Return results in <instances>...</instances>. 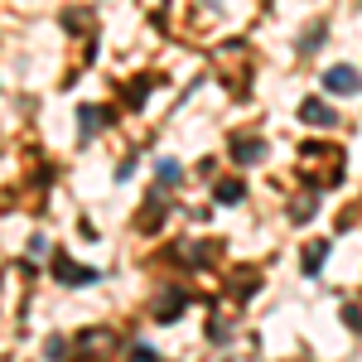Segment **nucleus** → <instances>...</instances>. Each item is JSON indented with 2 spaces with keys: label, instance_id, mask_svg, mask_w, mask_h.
I'll return each mask as SVG.
<instances>
[{
  "label": "nucleus",
  "instance_id": "17",
  "mask_svg": "<svg viewBox=\"0 0 362 362\" xmlns=\"http://www.w3.org/2000/svg\"><path fill=\"white\" fill-rule=\"evenodd\" d=\"M290 213H295V223H300V218H309V213H314V194L295 198V203H290Z\"/></svg>",
  "mask_w": 362,
  "mask_h": 362
},
{
  "label": "nucleus",
  "instance_id": "19",
  "mask_svg": "<svg viewBox=\"0 0 362 362\" xmlns=\"http://www.w3.org/2000/svg\"><path fill=\"white\" fill-rule=\"evenodd\" d=\"M131 362H160V358H155L150 348H131Z\"/></svg>",
  "mask_w": 362,
  "mask_h": 362
},
{
  "label": "nucleus",
  "instance_id": "14",
  "mask_svg": "<svg viewBox=\"0 0 362 362\" xmlns=\"http://www.w3.org/2000/svg\"><path fill=\"white\" fill-rule=\"evenodd\" d=\"M324 256H329V242H309L305 247V276H319L324 271Z\"/></svg>",
  "mask_w": 362,
  "mask_h": 362
},
{
  "label": "nucleus",
  "instance_id": "13",
  "mask_svg": "<svg viewBox=\"0 0 362 362\" xmlns=\"http://www.w3.org/2000/svg\"><path fill=\"white\" fill-rule=\"evenodd\" d=\"M213 198H218L223 208H237V203L247 198V184H242V179H218V184H213Z\"/></svg>",
  "mask_w": 362,
  "mask_h": 362
},
{
  "label": "nucleus",
  "instance_id": "8",
  "mask_svg": "<svg viewBox=\"0 0 362 362\" xmlns=\"http://www.w3.org/2000/svg\"><path fill=\"white\" fill-rule=\"evenodd\" d=\"M165 213H169V203H165V189L155 184V194H150V203H145V208L136 213V227H140V232H155V227L165 223Z\"/></svg>",
  "mask_w": 362,
  "mask_h": 362
},
{
  "label": "nucleus",
  "instance_id": "7",
  "mask_svg": "<svg viewBox=\"0 0 362 362\" xmlns=\"http://www.w3.org/2000/svg\"><path fill=\"white\" fill-rule=\"evenodd\" d=\"M155 83H160L155 73H140V78H131V83L121 87V107H126V112H140V107H145V97L155 92Z\"/></svg>",
  "mask_w": 362,
  "mask_h": 362
},
{
  "label": "nucleus",
  "instance_id": "11",
  "mask_svg": "<svg viewBox=\"0 0 362 362\" xmlns=\"http://www.w3.org/2000/svg\"><path fill=\"white\" fill-rule=\"evenodd\" d=\"M102 121H112V112H107V107H97V102H83V107H78V126H83V145L92 136H97V131H102Z\"/></svg>",
  "mask_w": 362,
  "mask_h": 362
},
{
  "label": "nucleus",
  "instance_id": "16",
  "mask_svg": "<svg viewBox=\"0 0 362 362\" xmlns=\"http://www.w3.org/2000/svg\"><path fill=\"white\" fill-rule=\"evenodd\" d=\"M324 39H329V25H309V34L300 39V54H314V49H319Z\"/></svg>",
  "mask_w": 362,
  "mask_h": 362
},
{
  "label": "nucleus",
  "instance_id": "18",
  "mask_svg": "<svg viewBox=\"0 0 362 362\" xmlns=\"http://www.w3.org/2000/svg\"><path fill=\"white\" fill-rule=\"evenodd\" d=\"M49 358H54V362L68 358V343H63V338H54V343H49Z\"/></svg>",
  "mask_w": 362,
  "mask_h": 362
},
{
  "label": "nucleus",
  "instance_id": "2",
  "mask_svg": "<svg viewBox=\"0 0 362 362\" xmlns=\"http://www.w3.org/2000/svg\"><path fill=\"white\" fill-rule=\"evenodd\" d=\"M324 92H334V97H358L362 73L353 63H334V68H324Z\"/></svg>",
  "mask_w": 362,
  "mask_h": 362
},
{
  "label": "nucleus",
  "instance_id": "4",
  "mask_svg": "<svg viewBox=\"0 0 362 362\" xmlns=\"http://www.w3.org/2000/svg\"><path fill=\"white\" fill-rule=\"evenodd\" d=\"M97 353H112V329H83L78 343H68V358H97Z\"/></svg>",
  "mask_w": 362,
  "mask_h": 362
},
{
  "label": "nucleus",
  "instance_id": "5",
  "mask_svg": "<svg viewBox=\"0 0 362 362\" xmlns=\"http://www.w3.org/2000/svg\"><path fill=\"white\" fill-rule=\"evenodd\" d=\"M54 280L58 285H92V280H102V271L78 266V261H68V256H54Z\"/></svg>",
  "mask_w": 362,
  "mask_h": 362
},
{
  "label": "nucleus",
  "instance_id": "3",
  "mask_svg": "<svg viewBox=\"0 0 362 362\" xmlns=\"http://www.w3.org/2000/svg\"><path fill=\"white\" fill-rule=\"evenodd\" d=\"M189 300H194L189 290H160L155 305H150V319H155V324H174V319L189 309Z\"/></svg>",
  "mask_w": 362,
  "mask_h": 362
},
{
  "label": "nucleus",
  "instance_id": "1",
  "mask_svg": "<svg viewBox=\"0 0 362 362\" xmlns=\"http://www.w3.org/2000/svg\"><path fill=\"white\" fill-rule=\"evenodd\" d=\"M343 169H348V160H343L338 145H324V140L300 145V179H305L314 194H324V189L343 184Z\"/></svg>",
  "mask_w": 362,
  "mask_h": 362
},
{
  "label": "nucleus",
  "instance_id": "6",
  "mask_svg": "<svg viewBox=\"0 0 362 362\" xmlns=\"http://www.w3.org/2000/svg\"><path fill=\"white\" fill-rule=\"evenodd\" d=\"M300 121H305V126H319V131H329V126H338V112L324 102V97H305V102H300Z\"/></svg>",
  "mask_w": 362,
  "mask_h": 362
},
{
  "label": "nucleus",
  "instance_id": "12",
  "mask_svg": "<svg viewBox=\"0 0 362 362\" xmlns=\"http://www.w3.org/2000/svg\"><path fill=\"white\" fill-rule=\"evenodd\" d=\"M179 256H189V266H213V256H223V242H189V247H179Z\"/></svg>",
  "mask_w": 362,
  "mask_h": 362
},
{
  "label": "nucleus",
  "instance_id": "10",
  "mask_svg": "<svg viewBox=\"0 0 362 362\" xmlns=\"http://www.w3.org/2000/svg\"><path fill=\"white\" fill-rule=\"evenodd\" d=\"M63 29H68V34H92V29H97V10H87V5H63Z\"/></svg>",
  "mask_w": 362,
  "mask_h": 362
},
{
  "label": "nucleus",
  "instance_id": "9",
  "mask_svg": "<svg viewBox=\"0 0 362 362\" xmlns=\"http://www.w3.org/2000/svg\"><path fill=\"white\" fill-rule=\"evenodd\" d=\"M232 160H237V165H261V160H266V140L261 136H237L232 140Z\"/></svg>",
  "mask_w": 362,
  "mask_h": 362
},
{
  "label": "nucleus",
  "instance_id": "15",
  "mask_svg": "<svg viewBox=\"0 0 362 362\" xmlns=\"http://www.w3.org/2000/svg\"><path fill=\"white\" fill-rule=\"evenodd\" d=\"M179 174H184V169H179V160H160V169H155V179H160V189H174V184H179Z\"/></svg>",
  "mask_w": 362,
  "mask_h": 362
}]
</instances>
